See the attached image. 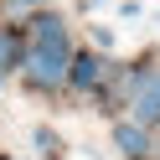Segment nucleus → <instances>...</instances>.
<instances>
[{"instance_id": "5", "label": "nucleus", "mask_w": 160, "mask_h": 160, "mask_svg": "<svg viewBox=\"0 0 160 160\" xmlns=\"http://www.w3.org/2000/svg\"><path fill=\"white\" fill-rule=\"evenodd\" d=\"M114 145H119V155H124V160H139V155L150 150L145 124H114Z\"/></svg>"}, {"instance_id": "3", "label": "nucleus", "mask_w": 160, "mask_h": 160, "mask_svg": "<svg viewBox=\"0 0 160 160\" xmlns=\"http://www.w3.org/2000/svg\"><path fill=\"white\" fill-rule=\"evenodd\" d=\"M31 42H36V47H67V21H62L57 11L36 16V21H31Z\"/></svg>"}, {"instance_id": "2", "label": "nucleus", "mask_w": 160, "mask_h": 160, "mask_svg": "<svg viewBox=\"0 0 160 160\" xmlns=\"http://www.w3.org/2000/svg\"><path fill=\"white\" fill-rule=\"evenodd\" d=\"M129 108L134 124H160V72H139L129 83Z\"/></svg>"}, {"instance_id": "4", "label": "nucleus", "mask_w": 160, "mask_h": 160, "mask_svg": "<svg viewBox=\"0 0 160 160\" xmlns=\"http://www.w3.org/2000/svg\"><path fill=\"white\" fill-rule=\"evenodd\" d=\"M98 72H103V62H98L93 52L67 57V83H72V88H93V83H98Z\"/></svg>"}, {"instance_id": "1", "label": "nucleus", "mask_w": 160, "mask_h": 160, "mask_svg": "<svg viewBox=\"0 0 160 160\" xmlns=\"http://www.w3.org/2000/svg\"><path fill=\"white\" fill-rule=\"evenodd\" d=\"M67 47H36V52H26L21 57V67H26V83L31 88H57V83H67Z\"/></svg>"}, {"instance_id": "7", "label": "nucleus", "mask_w": 160, "mask_h": 160, "mask_svg": "<svg viewBox=\"0 0 160 160\" xmlns=\"http://www.w3.org/2000/svg\"><path fill=\"white\" fill-rule=\"evenodd\" d=\"M11 5H36V0H11Z\"/></svg>"}, {"instance_id": "6", "label": "nucleus", "mask_w": 160, "mask_h": 160, "mask_svg": "<svg viewBox=\"0 0 160 160\" xmlns=\"http://www.w3.org/2000/svg\"><path fill=\"white\" fill-rule=\"evenodd\" d=\"M21 57H26L21 36H0V67H21Z\"/></svg>"}, {"instance_id": "8", "label": "nucleus", "mask_w": 160, "mask_h": 160, "mask_svg": "<svg viewBox=\"0 0 160 160\" xmlns=\"http://www.w3.org/2000/svg\"><path fill=\"white\" fill-rule=\"evenodd\" d=\"M155 155H160V139H155Z\"/></svg>"}]
</instances>
